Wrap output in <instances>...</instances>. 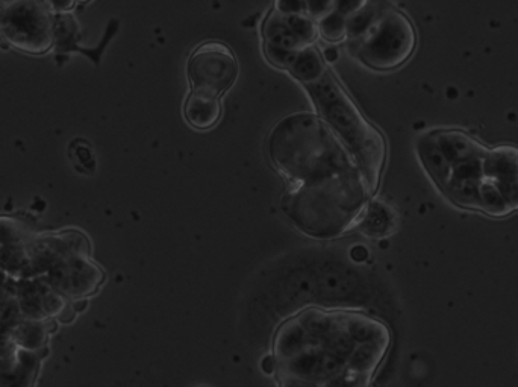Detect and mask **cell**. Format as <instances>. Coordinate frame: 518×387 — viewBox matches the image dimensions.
<instances>
[{
    "mask_svg": "<svg viewBox=\"0 0 518 387\" xmlns=\"http://www.w3.org/2000/svg\"><path fill=\"white\" fill-rule=\"evenodd\" d=\"M267 152L287 183L282 213L300 233L331 240L356 230L376 193L328 123L313 114L287 117L270 133Z\"/></svg>",
    "mask_w": 518,
    "mask_h": 387,
    "instance_id": "obj_1",
    "label": "cell"
},
{
    "mask_svg": "<svg viewBox=\"0 0 518 387\" xmlns=\"http://www.w3.org/2000/svg\"><path fill=\"white\" fill-rule=\"evenodd\" d=\"M391 347L381 319L358 310L308 307L273 337L276 387H373Z\"/></svg>",
    "mask_w": 518,
    "mask_h": 387,
    "instance_id": "obj_2",
    "label": "cell"
},
{
    "mask_svg": "<svg viewBox=\"0 0 518 387\" xmlns=\"http://www.w3.org/2000/svg\"><path fill=\"white\" fill-rule=\"evenodd\" d=\"M488 148L459 129H437L420 137L417 154L435 186L456 207L484 211Z\"/></svg>",
    "mask_w": 518,
    "mask_h": 387,
    "instance_id": "obj_3",
    "label": "cell"
},
{
    "mask_svg": "<svg viewBox=\"0 0 518 387\" xmlns=\"http://www.w3.org/2000/svg\"><path fill=\"white\" fill-rule=\"evenodd\" d=\"M305 87L319 110L320 119L328 123L329 128L349 149L373 192H378L382 170L387 161V143L381 131L362 116L332 73H326L322 79Z\"/></svg>",
    "mask_w": 518,
    "mask_h": 387,
    "instance_id": "obj_4",
    "label": "cell"
},
{
    "mask_svg": "<svg viewBox=\"0 0 518 387\" xmlns=\"http://www.w3.org/2000/svg\"><path fill=\"white\" fill-rule=\"evenodd\" d=\"M347 37L353 54L378 72L402 67L417 48V32L409 17L393 5L376 0L349 20Z\"/></svg>",
    "mask_w": 518,
    "mask_h": 387,
    "instance_id": "obj_5",
    "label": "cell"
},
{
    "mask_svg": "<svg viewBox=\"0 0 518 387\" xmlns=\"http://www.w3.org/2000/svg\"><path fill=\"white\" fill-rule=\"evenodd\" d=\"M55 14L44 0H14L5 5L4 38L8 46L31 55L54 48Z\"/></svg>",
    "mask_w": 518,
    "mask_h": 387,
    "instance_id": "obj_6",
    "label": "cell"
},
{
    "mask_svg": "<svg viewBox=\"0 0 518 387\" xmlns=\"http://www.w3.org/2000/svg\"><path fill=\"white\" fill-rule=\"evenodd\" d=\"M319 26L308 14L281 13L273 8L263 25L264 54L273 66L287 69L294 55L314 46Z\"/></svg>",
    "mask_w": 518,
    "mask_h": 387,
    "instance_id": "obj_7",
    "label": "cell"
},
{
    "mask_svg": "<svg viewBox=\"0 0 518 387\" xmlns=\"http://www.w3.org/2000/svg\"><path fill=\"white\" fill-rule=\"evenodd\" d=\"M187 73L191 93L220 99L237 79V58L222 41H206L191 54Z\"/></svg>",
    "mask_w": 518,
    "mask_h": 387,
    "instance_id": "obj_8",
    "label": "cell"
},
{
    "mask_svg": "<svg viewBox=\"0 0 518 387\" xmlns=\"http://www.w3.org/2000/svg\"><path fill=\"white\" fill-rule=\"evenodd\" d=\"M484 213L502 219L518 211V146L499 145L488 148L485 158Z\"/></svg>",
    "mask_w": 518,
    "mask_h": 387,
    "instance_id": "obj_9",
    "label": "cell"
},
{
    "mask_svg": "<svg viewBox=\"0 0 518 387\" xmlns=\"http://www.w3.org/2000/svg\"><path fill=\"white\" fill-rule=\"evenodd\" d=\"M52 289L66 298H88L99 292L107 275L87 252H73L60 258L43 275Z\"/></svg>",
    "mask_w": 518,
    "mask_h": 387,
    "instance_id": "obj_10",
    "label": "cell"
},
{
    "mask_svg": "<svg viewBox=\"0 0 518 387\" xmlns=\"http://www.w3.org/2000/svg\"><path fill=\"white\" fill-rule=\"evenodd\" d=\"M43 360L37 351L17 348L14 353L0 360V387H34Z\"/></svg>",
    "mask_w": 518,
    "mask_h": 387,
    "instance_id": "obj_11",
    "label": "cell"
},
{
    "mask_svg": "<svg viewBox=\"0 0 518 387\" xmlns=\"http://www.w3.org/2000/svg\"><path fill=\"white\" fill-rule=\"evenodd\" d=\"M184 117L188 125L196 129H211L219 123L222 117L220 99L210 96L190 93L184 105Z\"/></svg>",
    "mask_w": 518,
    "mask_h": 387,
    "instance_id": "obj_12",
    "label": "cell"
},
{
    "mask_svg": "<svg viewBox=\"0 0 518 387\" xmlns=\"http://www.w3.org/2000/svg\"><path fill=\"white\" fill-rule=\"evenodd\" d=\"M285 70H288L303 85L313 84L328 73L325 58L316 45L309 46L305 51L294 55Z\"/></svg>",
    "mask_w": 518,
    "mask_h": 387,
    "instance_id": "obj_13",
    "label": "cell"
},
{
    "mask_svg": "<svg viewBox=\"0 0 518 387\" xmlns=\"http://www.w3.org/2000/svg\"><path fill=\"white\" fill-rule=\"evenodd\" d=\"M356 228L369 237L390 236L396 230V214L388 205L370 201Z\"/></svg>",
    "mask_w": 518,
    "mask_h": 387,
    "instance_id": "obj_14",
    "label": "cell"
},
{
    "mask_svg": "<svg viewBox=\"0 0 518 387\" xmlns=\"http://www.w3.org/2000/svg\"><path fill=\"white\" fill-rule=\"evenodd\" d=\"M81 38V26H79L78 20L72 13L55 16L54 48L57 54L81 52V54L90 57V52L79 45Z\"/></svg>",
    "mask_w": 518,
    "mask_h": 387,
    "instance_id": "obj_15",
    "label": "cell"
},
{
    "mask_svg": "<svg viewBox=\"0 0 518 387\" xmlns=\"http://www.w3.org/2000/svg\"><path fill=\"white\" fill-rule=\"evenodd\" d=\"M49 337L50 334L44 321L23 319L13 328L14 342H16L17 348H22V350H41V348L47 347Z\"/></svg>",
    "mask_w": 518,
    "mask_h": 387,
    "instance_id": "obj_16",
    "label": "cell"
},
{
    "mask_svg": "<svg viewBox=\"0 0 518 387\" xmlns=\"http://www.w3.org/2000/svg\"><path fill=\"white\" fill-rule=\"evenodd\" d=\"M29 236L25 231V225L14 219L0 218V263L4 260L11 248L20 240Z\"/></svg>",
    "mask_w": 518,
    "mask_h": 387,
    "instance_id": "obj_17",
    "label": "cell"
},
{
    "mask_svg": "<svg viewBox=\"0 0 518 387\" xmlns=\"http://www.w3.org/2000/svg\"><path fill=\"white\" fill-rule=\"evenodd\" d=\"M319 26V34L329 41H340L347 37V28H349V20L344 19L340 14L331 13L322 17L317 22Z\"/></svg>",
    "mask_w": 518,
    "mask_h": 387,
    "instance_id": "obj_18",
    "label": "cell"
},
{
    "mask_svg": "<svg viewBox=\"0 0 518 387\" xmlns=\"http://www.w3.org/2000/svg\"><path fill=\"white\" fill-rule=\"evenodd\" d=\"M369 4L370 0H332L331 13L340 14L344 19L350 20Z\"/></svg>",
    "mask_w": 518,
    "mask_h": 387,
    "instance_id": "obj_19",
    "label": "cell"
},
{
    "mask_svg": "<svg viewBox=\"0 0 518 387\" xmlns=\"http://www.w3.org/2000/svg\"><path fill=\"white\" fill-rule=\"evenodd\" d=\"M305 5L306 14L311 19L319 22L322 17L328 16L332 11V0H300Z\"/></svg>",
    "mask_w": 518,
    "mask_h": 387,
    "instance_id": "obj_20",
    "label": "cell"
},
{
    "mask_svg": "<svg viewBox=\"0 0 518 387\" xmlns=\"http://www.w3.org/2000/svg\"><path fill=\"white\" fill-rule=\"evenodd\" d=\"M16 350L17 345L13 339V330L0 322V360L10 356Z\"/></svg>",
    "mask_w": 518,
    "mask_h": 387,
    "instance_id": "obj_21",
    "label": "cell"
},
{
    "mask_svg": "<svg viewBox=\"0 0 518 387\" xmlns=\"http://www.w3.org/2000/svg\"><path fill=\"white\" fill-rule=\"evenodd\" d=\"M17 278H14L10 272L0 268V301L10 295H16Z\"/></svg>",
    "mask_w": 518,
    "mask_h": 387,
    "instance_id": "obj_22",
    "label": "cell"
},
{
    "mask_svg": "<svg viewBox=\"0 0 518 387\" xmlns=\"http://www.w3.org/2000/svg\"><path fill=\"white\" fill-rule=\"evenodd\" d=\"M44 2H46L47 7L55 16L72 13L73 8L78 4L76 0H44Z\"/></svg>",
    "mask_w": 518,
    "mask_h": 387,
    "instance_id": "obj_23",
    "label": "cell"
},
{
    "mask_svg": "<svg viewBox=\"0 0 518 387\" xmlns=\"http://www.w3.org/2000/svg\"><path fill=\"white\" fill-rule=\"evenodd\" d=\"M76 316H78V313L73 309L72 303H67V306L64 307L63 312L58 315L57 319L60 324L69 325L75 322Z\"/></svg>",
    "mask_w": 518,
    "mask_h": 387,
    "instance_id": "obj_24",
    "label": "cell"
},
{
    "mask_svg": "<svg viewBox=\"0 0 518 387\" xmlns=\"http://www.w3.org/2000/svg\"><path fill=\"white\" fill-rule=\"evenodd\" d=\"M4 16H5V4L4 0H0V46L7 49L8 43L4 38Z\"/></svg>",
    "mask_w": 518,
    "mask_h": 387,
    "instance_id": "obj_25",
    "label": "cell"
},
{
    "mask_svg": "<svg viewBox=\"0 0 518 387\" xmlns=\"http://www.w3.org/2000/svg\"><path fill=\"white\" fill-rule=\"evenodd\" d=\"M72 306L73 309L76 310V313H78V315H81V313H84L85 310L88 309V298L73 299Z\"/></svg>",
    "mask_w": 518,
    "mask_h": 387,
    "instance_id": "obj_26",
    "label": "cell"
},
{
    "mask_svg": "<svg viewBox=\"0 0 518 387\" xmlns=\"http://www.w3.org/2000/svg\"><path fill=\"white\" fill-rule=\"evenodd\" d=\"M44 325H46L47 331L49 334H55L60 328V322H58L57 318H47L44 319Z\"/></svg>",
    "mask_w": 518,
    "mask_h": 387,
    "instance_id": "obj_27",
    "label": "cell"
},
{
    "mask_svg": "<svg viewBox=\"0 0 518 387\" xmlns=\"http://www.w3.org/2000/svg\"><path fill=\"white\" fill-rule=\"evenodd\" d=\"M337 57L338 54L335 49H326L325 54H323V58H325L326 61H335Z\"/></svg>",
    "mask_w": 518,
    "mask_h": 387,
    "instance_id": "obj_28",
    "label": "cell"
},
{
    "mask_svg": "<svg viewBox=\"0 0 518 387\" xmlns=\"http://www.w3.org/2000/svg\"><path fill=\"white\" fill-rule=\"evenodd\" d=\"M76 2H79V4H87L90 0H76Z\"/></svg>",
    "mask_w": 518,
    "mask_h": 387,
    "instance_id": "obj_29",
    "label": "cell"
},
{
    "mask_svg": "<svg viewBox=\"0 0 518 387\" xmlns=\"http://www.w3.org/2000/svg\"><path fill=\"white\" fill-rule=\"evenodd\" d=\"M11 2H14V0H4L5 5L11 4Z\"/></svg>",
    "mask_w": 518,
    "mask_h": 387,
    "instance_id": "obj_30",
    "label": "cell"
}]
</instances>
